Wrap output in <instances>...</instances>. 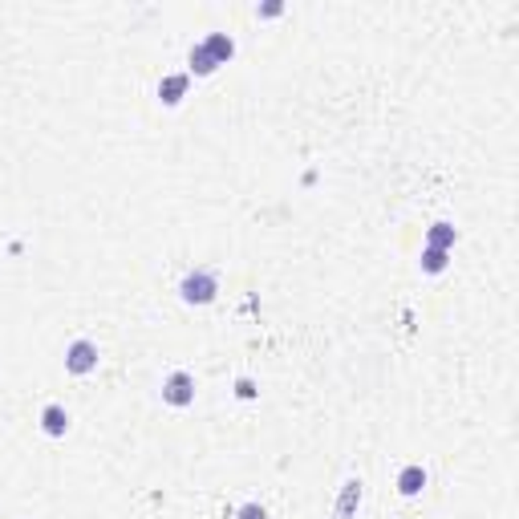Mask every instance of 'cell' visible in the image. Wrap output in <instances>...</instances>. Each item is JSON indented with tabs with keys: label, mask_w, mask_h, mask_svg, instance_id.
I'll return each instance as SVG.
<instances>
[{
	"label": "cell",
	"mask_w": 519,
	"mask_h": 519,
	"mask_svg": "<svg viewBox=\"0 0 519 519\" xmlns=\"http://www.w3.org/2000/svg\"><path fill=\"white\" fill-rule=\"evenodd\" d=\"M215 296V276L211 272H191L187 280H183V301L187 305H207Z\"/></svg>",
	"instance_id": "1"
},
{
	"label": "cell",
	"mask_w": 519,
	"mask_h": 519,
	"mask_svg": "<svg viewBox=\"0 0 519 519\" xmlns=\"http://www.w3.org/2000/svg\"><path fill=\"white\" fill-rule=\"evenodd\" d=\"M65 369H70V374H90V369H97V345L94 341H73L70 353H65Z\"/></svg>",
	"instance_id": "2"
},
{
	"label": "cell",
	"mask_w": 519,
	"mask_h": 519,
	"mask_svg": "<svg viewBox=\"0 0 519 519\" xmlns=\"http://www.w3.org/2000/svg\"><path fill=\"white\" fill-rule=\"evenodd\" d=\"M191 385H195V381H191V374H170L163 398L170 401V406H187V401L195 398V390H191Z\"/></svg>",
	"instance_id": "3"
},
{
	"label": "cell",
	"mask_w": 519,
	"mask_h": 519,
	"mask_svg": "<svg viewBox=\"0 0 519 519\" xmlns=\"http://www.w3.org/2000/svg\"><path fill=\"white\" fill-rule=\"evenodd\" d=\"M41 422H45V434H53V438H57V434H65V426H70V414H65L61 406H49L45 414H41Z\"/></svg>",
	"instance_id": "4"
},
{
	"label": "cell",
	"mask_w": 519,
	"mask_h": 519,
	"mask_svg": "<svg viewBox=\"0 0 519 519\" xmlns=\"http://www.w3.org/2000/svg\"><path fill=\"white\" fill-rule=\"evenodd\" d=\"M398 487H401V495H418V491L426 487V471L422 467H406L401 479H398Z\"/></svg>",
	"instance_id": "5"
},
{
	"label": "cell",
	"mask_w": 519,
	"mask_h": 519,
	"mask_svg": "<svg viewBox=\"0 0 519 519\" xmlns=\"http://www.w3.org/2000/svg\"><path fill=\"white\" fill-rule=\"evenodd\" d=\"M357 499H361V483L349 479V483H345V495H341V503H337V519H349V511H353Z\"/></svg>",
	"instance_id": "6"
},
{
	"label": "cell",
	"mask_w": 519,
	"mask_h": 519,
	"mask_svg": "<svg viewBox=\"0 0 519 519\" xmlns=\"http://www.w3.org/2000/svg\"><path fill=\"white\" fill-rule=\"evenodd\" d=\"M203 49L211 53V61H215V65H219V61H227V57L236 53V45H232V37H211V41H207Z\"/></svg>",
	"instance_id": "7"
},
{
	"label": "cell",
	"mask_w": 519,
	"mask_h": 519,
	"mask_svg": "<svg viewBox=\"0 0 519 519\" xmlns=\"http://www.w3.org/2000/svg\"><path fill=\"white\" fill-rule=\"evenodd\" d=\"M183 90H187V77H166L163 86H159V94H163V102H166V106H175Z\"/></svg>",
	"instance_id": "8"
},
{
	"label": "cell",
	"mask_w": 519,
	"mask_h": 519,
	"mask_svg": "<svg viewBox=\"0 0 519 519\" xmlns=\"http://www.w3.org/2000/svg\"><path fill=\"white\" fill-rule=\"evenodd\" d=\"M191 70H195V73H211V70H215L211 53H207V49H203V45H199V49H195V53H191Z\"/></svg>",
	"instance_id": "9"
},
{
	"label": "cell",
	"mask_w": 519,
	"mask_h": 519,
	"mask_svg": "<svg viewBox=\"0 0 519 519\" xmlns=\"http://www.w3.org/2000/svg\"><path fill=\"white\" fill-rule=\"evenodd\" d=\"M442 264H447V252H438V248L426 252V272H442Z\"/></svg>",
	"instance_id": "10"
},
{
	"label": "cell",
	"mask_w": 519,
	"mask_h": 519,
	"mask_svg": "<svg viewBox=\"0 0 519 519\" xmlns=\"http://www.w3.org/2000/svg\"><path fill=\"white\" fill-rule=\"evenodd\" d=\"M430 239H434V243H438V252H442V248L450 243V227H447V223H438V232H430Z\"/></svg>",
	"instance_id": "11"
},
{
	"label": "cell",
	"mask_w": 519,
	"mask_h": 519,
	"mask_svg": "<svg viewBox=\"0 0 519 519\" xmlns=\"http://www.w3.org/2000/svg\"><path fill=\"white\" fill-rule=\"evenodd\" d=\"M239 519H268V516H264V507H243Z\"/></svg>",
	"instance_id": "12"
}]
</instances>
